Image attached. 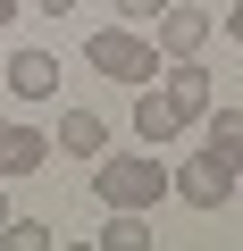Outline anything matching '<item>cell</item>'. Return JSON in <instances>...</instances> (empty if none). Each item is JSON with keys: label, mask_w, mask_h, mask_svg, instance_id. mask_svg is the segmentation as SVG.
I'll use <instances>...</instances> for the list:
<instances>
[{"label": "cell", "mask_w": 243, "mask_h": 251, "mask_svg": "<svg viewBox=\"0 0 243 251\" xmlns=\"http://www.w3.org/2000/svg\"><path fill=\"white\" fill-rule=\"evenodd\" d=\"M92 201H101V209H160V201H168V168H160L151 151H143V159H109V151H101Z\"/></svg>", "instance_id": "1"}, {"label": "cell", "mask_w": 243, "mask_h": 251, "mask_svg": "<svg viewBox=\"0 0 243 251\" xmlns=\"http://www.w3.org/2000/svg\"><path fill=\"white\" fill-rule=\"evenodd\" d=\"M84 59H92L109 84H151V75H160V42L135 34V25H101V34H84Z\"/></svg>", "instance_id": "2"}, {"label": "cell", "mask_w": 243, "mask_h": 251, "mask_svg": "<svg viewBox=\"0 0 243 251\" xmlns=\"http://www.w3.org/2000/svg\"><path fill=\"white\" fill-rule=\"evenodd\" d=\"M151 25H160V34H151V42H160V59H201L218 17H210V9H193V0H168V9H160Z\"/></svg>", "instance_id": "3"}, {"label": "cell", "mask_w": 243, "mask_h": 251, "mask_svg": "<svg viewBox=\"0 0 243 251\" xmlns=\"http://www.w3.org/2000/svg\"><path fill=\"white\" fill-rule=\"evenodd\" d=\"M235 176H243V168H235V159H218V151L201 143V159H185V168H176L168 184H176V193H185L193 209H226V193H235Z\"/></svg>", "instance_id": "4"}, {"label": "cell", "mask_w": 243, "mask_h": 251, "mask_svg": "<svg viewBox=\"0 0 243 251\" xmlns=\"http://www.w3.org/2000/svg\"><path fill=\"white\" fill-rule=\"evenodd\" d=\"M0 75H9V92H17V100H51V92H59V59H51V50H34V42L0 59Z\"/></svg>", "instance_id": "5"}, {"label": "cell", "mask_w": 243, "mask_h": 251, "mask_svg": "<svg viewBox=\"0 0 243 251\" xmlns=\"http://www.w3.org/2000/svg\"><path fill=\"white\" fill-rule=\"evenodd\" d=\"M151 84H160V92H168L193 126L210 117V92H218V84H210V67H201V59H168V75H151Z\"/></svg>", "instance_id": "6"}, {"label": "cell", "mask_w": 243, "mask_h": 251, "mask_svg": "<svg viewBox=\"0 0 243 251\" xmlns=\"http://www.w3.org/2000/svg\"><path fill=\"white\" fill-rule=\"evenodd\" d=\"M185 126H193V117H185L160 84H143V100H135V134H143V143H176Z\"/></svg>", "instance_id": "7"}, {"label": "cell", "mask_w": 243, "mask_h": 251, "mask_svg": "<svg viewBox=\"0 0 243 251\" xmlns=\"http://www.w3.org/2000/svg\"><path fill=\"white\" fill-rule=\"evenodd\" d=\"M51 159V134H34V126H0V184L9 176H34Z\"/></svg>", "instance_id": "8"}, {"label": "cell", "mask_w": 243, "mask_h": 251, "mask_svg": "<svg viewBox=\"0 0 243 251\" xmlns=\"http://www.w3.org/2000/svg\"><path fill=\"white\" fill-rule=\"evenodd\" d=\"M51 143H59V151H76V159H101V151H109V126H101L92 109H67Z\"/></svg>", "instance_id": "9"}, {"label": "cell", "mask_w": 243, "mask_h": 251, "mask_svg": "<svg viewBox=\"0 0 243 251\" xmlns=\"http://www.w3.org/2000/svg\"><path fill=\"white\" fill-rule=\"evenodd\" d=\"M143 243H151V209H109L101 251H143Z\"/></svg>", "instance_id": "10"}, {"label": "cell", "mask_w": 243, "mask_h": 251, "mask_svg": "<svg viewBox=\"0 0 243 251\" xmlns=\"http://www.w3.org/2000/svg\"><path fill=\"white\" fill-rule=\"evenodd\" d=\"M210 151L243 168V109H218V117H210Z\"/></svg>", "instance_id": "11"}, {"label": "cell", "mask_w": 243, "mask_h": 251, "mask_svg": "<svg viewBox=\"0 0 243 251\" xmlns=\"http://www.w3.org/2000/svg\"><path fill=\"white\" fill-rule=\"evenodd\" d=\"M0 251H51V226L42 218H9L0 226Z\"/></svg>", "instance_id": "12"}, {"label": "cell", "mask_w": 243, "mask_h": 251, "mask_svg": "<svg viewBox=\"0 0 243 251\" xmlns=\"http://www.w3.org/2000/svg\"><path fill=\"white\" fill-rule=\"evenodd\" d=\"M168 9V0H117V17H126V25H143V17H160Z\"/></svg>", "instance_id": "13"}, {"label": "cell", "mask_w": 243, "mask_h": 251, "mask_svg": "<svg viewBox=\"0 0 243 251\" xmlns=\"http://www.w3.org/2000/svg\"><path fill=\"white\" fill-rule=\"evenodd\" d=\"M34 9H42V17H67V9H76V0H34Z\"/></svg>", "instance_id": "14"}, {"label": "cell", "mask_w": 243, "mask_h": 251, "mask_svg": "<svg viewBox=\"0 0 243 251\" xmlns=\"http://www.w3.org/2000/svg\"><path fill=\"white\" fill-rule=\"evenodd\" d=\"M226 34H235V42H243V9H226Z\"/></svg>", "instance_id": "15"}, {"label": "cell", "mask_w": 243, "mask_h": 251, "mask_svg": "<svg viewBox=\"0 0 243 251\" xmlns=\"http://www.w3.org/2000/svg\"><path fill=\"white\" fill-rule=\"evenodd\" d=\"M9 17H17V0H0V25H9Z\"/></svg>", "instance_id": "16"}, {"label": "cell", "mask_w": 243, "mask_h": 251, "mask_svg": "<svg viewBox=\"0 0 243 251\" xmlns=\"http://www.w3.org/2000/svg\"><path fill=\"white\" fill-rule=\"evenodd\" d=\"M0 226H9V193H0Z\"/></svg>", "instance_id": "17"}, {"label": "cell", "mask_w": 243, "mask_h": 251, "mask_svg": "<svg viewBox=\"0 0 243 251\" xmlns=\"http://www.w3.org/2000/svg\"><path fill=\"white\" fill-rule=\"evenodd\" d=\"M0 59H9V50H0Z\"/></svg>", "instance_id": "18"}]
</instances>
